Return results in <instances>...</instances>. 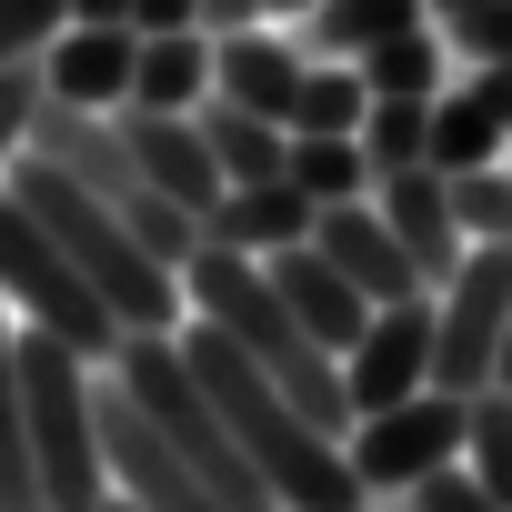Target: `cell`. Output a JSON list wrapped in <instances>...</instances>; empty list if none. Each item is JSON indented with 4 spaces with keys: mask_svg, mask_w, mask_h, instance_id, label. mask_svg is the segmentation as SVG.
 Returning <instances> with one entry per match:
<instances>
[{
    "mask_svg": "<svg viewBox=\"0 0 512 512\" xmlns=\"http://www.w3.org/2000/svg\"><path fill=\"white\" fill-rule=\"evenodd\" d=\"M201 131H211V161L231 171V181H272L282 171V151H292V121L282 111H251V101H201Z\"/></svg>",
    "mask_w": 512,
    "mask_h": 512,
    "instance_id": "cell-19",
    "label": "cell"
},
{
    "mask_svg": "<svg viewBox=\"0 0 512 512\" xmlns=\"http://www.w3.org/2000/svg\"><path fill=\"white\" fill-rule=\"evenodd\" d=\"M131 31H201V0H131Z\"/></svg>",
    "mask_w": 512,
    "mask_h": 512,
    "instance_id": "cell-31",
    "label": "cell"
},
{
    "mask_svg": "<svg viewBox=\"0 0 512 512\" xmlns=\"http://www.w3.org/2000/svg\"><path fill=\"white\" fill-rule=\"evenodd\" d=\"M121 392L141 402V422L231 502V512H282L272 502V482L251 472V452L231 442V422H221V402H211V382L191 372V342H171V332H131L121 342Z\"/></svg>",
    "mask_w": 512,
    "mask_h": 512,
    "instance_id": "cell-5",
    "label": "cell"
},
{
    "mask_svg": "<svg viewBox=\"0 0 512 512\" xmlns=\"http://www.w3.org/2000/svg\"><path fill=\"white\" fill-rule=\"evenodd\" d=\"M181 282H191V302H201V322H221L251 362H262L312 422H352V392H342V352L332 342H312V322L282 302V282H272V262L262 251H241V241H211L201 231V251L181 262Z\"/></svg>",
    "mask_w": 512,
    "mask_h": 512,
    "instance_id": "cell-2",
    "label": "cell"
},
{
    "mask_svg": "<svg viewBox=\"0 0 512 512\" xmlns=\"http://www.w3.org/2000/svg\"><path fill=\"white\" fill-rule=\"evenodd\" d=\"M502 392H512V382H502Z\"/></svg>",
    "mask_w": 512,
    "mask_h": 512,
    "instance_id": "cell-38",
    "label": "cell"
},
{
    "mask_svg": "<svg viewBox=\"0 0 512 512\" xmlns=\"http://www.w3.org/2000/svg\"><path fill=\"white\" fill-rule=\"evenodd\" d=\"M41 61H11V71H0V161H11L21 141H31V121H41Z\"/></svg>",
    "mask_w": 512,
    "mask_h": 512,
    "instance_id": "cell-29",
    "label": "cell"
},
{
    "mask_svg": "<svg viewBox=\"0 0 512 512\" xmlns=\"http://www.w3.org/2000/svg\"><path fill=\"white\" fill-rule=\"evenodd\" d=\"M131 71H141V31L131 21H61L51 51H41V91L71 101V111H121Z\"/></svg>",
    "mask_w": 512,
    "mask_h": 512,
    "instance_id": "cell-10",
    "label": "cell"
},
{
    "mask_svg": "<svg viewBox=\"0 0 512 512\" xmlns=\"http://www.w3.org/2000/svg\"><path fill=\"white\" fill-rule=\"evenodd\" d=\"M211 81H221V41H211V31H151L121 111H201Z\"/></svg>",
    "mask_w": 512,
    "mask_h": 512,
    "instance_id": "cell-17",
    "label": "cell"
},
{
    "mask_svg": "<svg viewBox=\"0 0 512 512\" xmlns=\"http://www.w3.org/2000/svg\"><path fill=\"white\" fill-rule=\"evenodd\" d=\"M442 31L462 41V61H512V0H482V11H462Z\"/></svg>",
    "mask_w": 512,
    "mask_h": 512,
    "instance_id": "cell-30",
    "label": "cell"
},
{
    "mask_svg": "<svg viewBox=\"0 0 512 512\" xmlns=\"http://www.w3.org/2000/svg\"><path fill=\"white\" fill-rule=\"evenodd\" d=\"M452 201H462V231H472V241H512V161L452 171Z\"/></svg>",
    "mask_w": 512,
    "mask_h": 512,
    "instance_id": "cell-25",
    "label": "cell"
},
{
    "mask_svg": "<svg viewBox=\"0 0 512 512\" xmlns=\"http://www.w3.org/2000/svg\"><path fill=\"white\" fill-rule=\"evenodd\" d=\"M101 512H141V502H131V492H111V502H101Z\"/></svg>",
    "mask_w": 512,
    "mask_h": 512,
    "instance_id": "cell-35",
    "label": "cell"
},
{
    "mask_svg": "<svg viewBox=\"0 0 512 512\" xmlns=\"http://www.w3.org/2000/svg\"><path fill=\"white\" fill-rule=\"evenodd\" d=\"M402 512H512V502H502L472 462H442V472H422V482L402 492Z\"/></svg>",
    "mask_w": 512,
    "mask_h": 512,
    "instance_id": "cell-27",
    "label": "cell"
},
{
    "mask_svg": "<svg viewBox=\"0 0 512 512\" xmlns=\"http://www.w3.org/2000/svg\"><path fill=\"white\" fill-rule=\"evenodd\" d=\"M191 372L211 382V402H221L231 442L251 452V472L272 482V502H282V512H362V472H352L342 432H332V422H312V412H302L262 362H251L221 322H201V332H191Z\"/></svg>",
    "mask_w": 512,
    "mask_h": 512,
    "instance_id": "cell-1",
    "label": "cell"
},
{
    "mask_svg": "<svg viewBox=\"0 0 512 512\" xmlns=\"http://www.w3.org/2000/svg\"><path fill=\"white\" fill-rule=\"evenodd\" d=\"M121 131H131V151H141V171L181 201V211H201L211 221V201L231 191V171L211 161V131H201V111H121Z\"/></svg>",
    "mask_w": 512,
    "mask_h": 512,
    "instance_id": "cell-14",
    "label": "cell"
},
{
    "mask_svg": "<svg viewBox=\"0 0 512 512\" xmlns=\"http://www.w3.org/2000/svg\"><path fill=\"white\" fill-rule=\"evenodd\" d=\"M462 462L512 502V392L492 382V392H472V442H462Z\"/></svg>",
    "mask_w": 512,
    "mask_h": 512,
    "instance_id": "cell-26",
    "label": "cell"
},
{
    "mask_svg": "<svg viewBox=\"0 0 512 512\" xmlns=\"http://www.w3.org/2000/svg\"><path fill=\"white\" fill-rule=\"evenodd\" d=\"M362 111H372V81H362V61H322V71H302V91H292V131H362Z\"/></svg>",
    "mask_w": 512,
    "mask_h": 512,
    "instance_id": "cell-23",
    "label": "cell"
},
{
    "mask_svg": "<svg viewBox=\"0 0 512 512\" xmlns=\"http://www.w3.org/2000/svg\"><path fill=\"white\" fill-rule=\"evenodd\" d=\"M302 51L292 41H272L262 21H251V31H221V101H251V111H292V91H302Z\"/></svg>",
    "mask_w": 512,
    "mask_h": 512,
    "instance_id": "cell-18",
    "label": "cell"
},
{
    "mask_svg": "<svg viewBox=\"0 0 512 512\" xmlns=\"http://www.w3.org/2000/svg\"><path fill=\"white\" fill-rule=\"evenodd\" d=\"M432 11H442V21H462V11H482V0H432Z\"/></svg>",
    "mask_w": 512,
    "mask_h": 512,
    "instance_id": "cell-34",
    "label": "cell"
},
{
    "mask_svg": "<svg viewBox=\"0 0 512 512\" xmlns=\"http://www.w3.org/2000/svg\"><path fill=\"white\" fill-rule=\"evenodd\" d=\"M422 382H432V292L382 302V312H372V332L342 352L352 422H362V412H392V402H402V392H422Z\"/></svg>",
    "mask_w": 512,
    "mask_h": 512,
    "instance_id": "cell-9",
    "label": "cell"
},
{
    "mask_svg": "<svg viewBox=\"0 0 512 512\" xmlns=\"http://www.w3.org/2000/svg\"><path fill=\"white\" fill-rule=\"evenodd\" d=\"M11 191L61 231V251L101 282V302L121 312V332H171V312H181V262H161V251L91 191V181H71L51 151H21V171H11Z\"/></svg>",
    "mask_w": 512,
    "mask_h": 512,
    "instance_id": "cell-3",
    "label": "cell"
},
{
    "mask_svg": "<svg viewBox=\"0 0 512 512\" xmlns=\"http://www.w3.org/2000/svg\"><path fill=\"white\" fill-rule=\"evenodd\" d=\"M282 181H302L312 201H362V191H382V171H372L362 131H292Z\"/></svg>",
    "mask_w": 512,
    "mask_h": 512,
    "instance_id": "cell-21",
    "label": "cell"
},
{
    "mask_svg": "<svg viewBox=\"0 0 512 512\" xmlns=\"http://www.w3.org/2000/svg\"><path fill=\"white\" fill-rule=\"evenodd\" d=\"M502 141H512V61H472V81L432 101V161L472 171V161H502Z\"/></svg>",
    "mask_w": 512,
    "mask_h": 512,
    "instance_id": "cell-15",
    "label": "cell"
},
{
    "mask_svg": "<svg viewBox=\"0 0 512 512\" xmlns=\"http://www.w3.org/2000/svg\"><path fill=\"white\" fill-rule=\"evenodd\" d=\"M0 302H11L21 322H41V332H61V342H81L91 362H121V312L101 302V282L61 251V231L21 201V191H0Z\"/></svg>",
    "mask_w": 512,
    "mask_h": 512,
    "instance_id": "cell-6",
    "label": "cell"
},
{
    "mask_svg": "<svg viewBox=\"0 0 512 512\" xmlns=\"http://www.w3.org/2000/svg\"><path fill=\"white\" fill-rule=\"evenodd\" d=\"M422 11L432 0H312V51L322 61H362V51L422 31Z\"/></svg>",
    "mask_w": 512,
    "mask_h": 512,
    "instance_id": "cell-20",
    "label": "cell"
},
{
    "mask_svg": "<svg viewBox=\"0 0 512 512\" xmlns=\"http://www.w3.org/2000/svg\"><path fill=\"white\" fill-rule=\"evenodd\" d=\"M251 21H272V0H201V31H251Z\"/></svg>",
    "mask_w": 512,
    "mask_h": 512,
    "instance_id": "cell-32",
    "label": "cell"
},
{
    "mask_svg": "<svg viewBox=\"0 0 512 512\" xmlns=\"http://www.w3.org/2000/svg\"><path fill=\"white\" fill-rule=\"evenodd\" d=\"M382 211H392L402 251L422 262V282L442 292V282L462 272V251H472V231H462V201H452V171H442V161H412V171H382Z\"/></svg>",
    "mask_w": 512,
    "mask_h": 512,
    "instance_id": "cell-11",
    "label": "cell"
},
{
    "mask_svg": "<svg viewBox=\"0 0 512 512\" xmlns=\"http://www.w3.org/2000/svg\"><path fill=\"white\" fill-rule=\"evenodd\" d=\"M91 352L61 332H21V432L41 472V512H101L111 502V452H101V392L81 372Z\"/></svg>",
    "mask_w": 512,
    "mask_h": 512,
    "instance_id": "cell-4",
    "label": "cell"
},
{
    "mask_svg": "<svg viewBox=\"0 0 512 512\" xmlns=\"http://www.w3.org/2000/svg\"><path fill=\"white\" fill-rule=\"evenodd\" d=\"M262 262H272V282H282V302H292V312L312 322V342H332V352H352V342L372 332V312H382V302H372V292H362V282H352V272L332 262L322 241H282V251H262Z\"/></svg>",
    "mask_w": 512,
    "mask_h": 512,
    "instance_id": "cell-13",
    "label": "cell"
},
{
    "mask_svg": "<svg viewBox=\"0 0 512 512\" xmlns=\"http://www.w3.org/2000/svg\"><path fill=\"white\" fill-rule=\"evenodd\" d=\"M71 21H131V0H71Z\"/></svg>",
    "mask_w": 512,
    "mask_h": 512,
    "instance_id": "cell-33",
    "label": "cell"
},
{
    "mask_svg": "<svg viewBox=\"0 0 512 512\" xmlns=\"http://www.w3.org/2000/svg\"><path fill=\"white\" fill-rule=\"evenodd\" d=\"M61 21H71V0H0V71H11V61H41Z\"/></svg>",
    "mask_w": 512,
    "mask_h": 512,
    "instance_id": "cell-28",
    "label": "cell"
},
{
    "mask_svg": "<svg viewBox=\"0 0 512 512\" xmlns=\"http://www.w3.org/2000/svg\"><path fill=\"white\" fill-rule=\"evenodd\" d=\"M462 442H472V392H442V382H422V392H402L392 412H362L342 452H352L362 492H412L422 472L462 462Z\"/></svg>",
    "mask_w": 512,
    "mask_h": 512,
    "instance_id": "cell-8",
    "label": "cell"
},
{
    "mask_svg": "<svg viewBox=\"0 0 512 512\" xmlns=\"http://www.w3.org/2000/svg\"><path fill=\"white\" fill-rule=\"evenodd\" d=\"M312 241L332 251V262H342L372 302H412V292H432V282H422V262L402 251V231H392V211H382V201H322Z\"/></svg>",
    "mask_w": 512,
    "mask_h": 512,
    "instance_id": "cell-12",
    "label": "cell"
},
{
    "mask_svg": "<svg viewBox=\"0 0 512 512\" xmlns=\"http://www.w3.org/2000/svg\"><path fill=\"white\" fill-rule=\"evenodd\" d=\"M272 11H282V21H292V11H312V0H272Z\"/></svg>",
    "mask_w": 512,
    "mask_h": 512,
    "instance_id": "cell-36",
    "label": "cell"
},
{
    "mask_svg": "<svg viewBox=\"0 0 512 512\" xmlns=\"http://www.w3.org/2000/svg\"><path fill=\"white\" fill-rule=\"evenodd\" d=\"M362 81H372V101H442L452 81H442V41H432V21L402 31V41H382V51H362Z\"/></svg>",
    "mask_w": 512,
    "mask_h": 512,
    "instance_id": "cell-22",
    "label": "cell"
},
{
    "mask_svg": "<svg viewBox=\"0 0 512 512\" xmlns=\"http://www.w3.org/2000/svg\"><path fill=\"white\" fill-rule=\"evenodd\" d=\"M362 151H372V171L432 161V101H372L362 111Z\"/></svg>",
    "mask_w": 512,
    "mask_h": 512,
    "instance_id": "cell-24",
    "label": "cell"
},
{
    "mask_svg": "<svg viewBox=\"0 0 512 512\" xmlns=\"http://www.w3.org/2000/svg\"><path fill=\"white\" fill-rule=\"evenodd\" d=\"M312 221H322V201L272 171V181H231L201 231H211V241H241V251H282V241H312Z\"/></svg>",
    "mask_w": 512,
    "mask_h": 512,
    "instance_id": "cell-16",
    "label": "cell"
},
{
    "mask_svg": "<svg viewBox=\"0 0 512 512\" xmlns=\"http://www.w3.org/2000/svg\"><path fill=\"white\" fill-rule=\"evenodd\" d=\"M512 342V241H472L462 272L432 302V382L442 392H492Z\"/></svg>",
    "mask_w": 512,
    "mask_h": 512,
    "instance_id": "cell-7",
    "label": "cell"
},
{
    "mask_svg": "<svg viewBox=\"0 0 512 512\" xmlns=\"http://www.w3.org/2000/svg\"><path fill=\"white\" fill-rule=\"evenodd\" d=\"M502 382H512V342H502Z\"/></svg>",
    "mask_w": 512,
    "mask_h": 512,
    "instance_id": "cell-37",
    "label": "cell"
}]
</instances>
